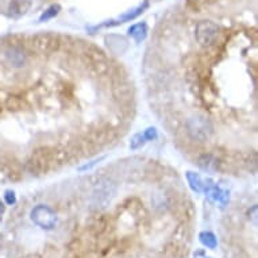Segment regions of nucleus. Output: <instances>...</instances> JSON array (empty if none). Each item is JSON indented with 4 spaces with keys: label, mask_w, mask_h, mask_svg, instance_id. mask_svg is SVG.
<instances>
[{
    "label": "nucleus",
    "mask_w": 258,
    "mask_h": 258,
    "mask_svg": "<svg viewBox=\"0 0 258 258\" xmlns=\"http://www.w3.org/2000/svg\"><path fill=\"white\" fill-rule=\"evenodd\" d=\"M58 165L55 149L50 146H41L31 153L29 160L26 162V170L33 176H42L55 169Z\"/></svg>",
    "instance_id": "obj_1"
},
{
    "label": "nucleus",
    "mask_w": 258,
    "mask_h": 258,
    "mask_svg": "<svg viewBox=\"0 0 258 258\" xmlns=\"http://www.w3.org/2000/svg\"><path fill=\"white\" fill-rule=\"evenodd\" d=\"M184 132H185L188 140L194 141L196 144H204L211 138L214 133V127L211 122L206 119L204 116H194V118L186 119L182 123Z\"/></svg>",
    "instance_id": "obj_2"
},
{
    "label": "nucleus",
    "mask_w": 258,
    "mask_h": 258,
    "mask_svg": "<svg viewBox=\"0 0 258 258\" xmlns=\"http://www.w3.org/2000/svg\"><path fill=\"white\" fill-rule=\"evenodd\" d=\"M116 194V182L110 177H104L96 182L92 192V203L96 207H106Z\"/></svg>",
    "instance_id": "obj_3"
},
{
    "label": "nucleus",
    "mask_w": 258,
    "mask_h": 258,
    "mask_svg": "<svg viewBox=\"0 0 258 258\" xmlns=\"http://www.w3.org/2000/svg\"><path fill=\"white\" fill-rule=\"evenodd\" d=\"M62 45L61 37L54 33H39L31 38V46L41 54H53Z\"/></svg>",
    "instance_id": "obj_4"
},
{
    "label": "nucleus",
    "mask_w": 258,
    "mask_h": 258,
    "mask_svg": "<svg viewBox=\"0 0 258 258\" xmlns=\"http://www.w3.org/2000/svg\"><path fill=\"white\" fill-rule=\"evenodd\" d=\"M219 26L212 21H200L195 27V38L204 47L212 46L219 37Z\"/></svg>",
    "instance_id": "obj_5"
},
{
    "label": "nucleus",
    "mask_w": 258,
    "mask_h": 258,
    "mask_svg": "<svg viewBox=\"0 0 258 258\" xmlns=\"http://www.w3.org/2000/svg\"><path fill=\"white\" fill-rule=\"evenodd\" d=\"M30 218L38 227L43 230H53L58 222L57 214L49 206H45V204L35 206L30 212Z\"/></svg>",
    "instance_id": "obj_6"
},
{
    "label": "nucleus",
    "mask_w": 258,
    "mask_h": 258,
    "mask_svg": "<svg viewBox=\"0 0 258 258\" xmlns=\"http://www.w3.org/2000/svg\"><path fill=\"white\" fill-rule=\"evenodd\" d=\"M196 164L200 169L207 173H216L222 166V161L212 153H200L196 158Z\"/></svg>",
    "instance_id": "obj_7"
},
{
    "label": "nucleus",
    "mask_w": 258,
    "mask_h": 258,
    "mask_svg": "<svg viewBox=\"0 0 258 258\" xmlns=\"http://www.w3.org/2000/svg\"><path fill=\"white\" fill-rule=\"evenodd\" d=\"M203 192L207 194V196L210 199L216 202V203H220L222 206H226L227 202H229V192H227V190H223L218 185H215L211 180L204 181Z\"/></svg>",
    "instance_id": "obj_8"
},
{
    "label": "nucleus",
    "mask_w": 258,
    "mask_h": 258,
    "mask_svg": "<svg viewBox=\"0 0 258 258\" xmlns=\"http://www.w3.org/2000/svg\"><path fill=\"white\" fill-rule=\"evenodd\" d=\"M31 7V0H11L9 5V15L14 19L23 17Z\"/></svg>",
    "instance_id": "obj_9"
},
{
    "label": "nucleus",
    "mask_w": 258,
    "mask_h": 258,
    "mask_svg": "<svg viewBox=\"0 0 258 258\" xmlns=\"http://www.w3.org/2000/svg\"><path fill=\"white\" fill-rule=\"evenodd\" d=\"M148 7V3H144V5L138 6L136 9L133 10H128L127 13H124L123 15L116 19V21H111V22H107L104 25H102L100 27H104V26H116V25H120V23H126L128 21H133V19H136L137 17H140L141 14L144 13V10Z\"/></svg>",
    "instance_id": "obj_10"
},
{
    "label": "nucleus",
    "mask_w": 258,
    "mask_h": 258,
    "mask_svg": "<svg viewBox=\"0 0 258 258\" xmlns=\"http://www.w3.org/2000/svg\"><path fill=\"white\" fill-rule=\"evenodd\" d=\"M106 43L114 54H123L127 49V39L120 35H110L106 37Z\"/></svg>",
    "instance_id": "obj_11"
},
{
    "label": "nucleus",
    "mask_w": 258,
    "mask_h": 258,
    "mask_svg": "<svg viewBox=\"0 0 258 258\" xmlns=\"http://www.w3.org/2000/svg\"><path fill=\"white\" fill-rule=\"evenodd\" d=\"M128 34L132 35V38L136 42H142L146 37H148V25L141 22V23H136L128 29Z\"/></svg>",
    "instance_id": "obj_12"
},
{
    "label": "nucleus",
    "mask_w": 258,
    "mask_h": 258,
    "mask_svg": "<svg viewBox=\"0 0 258 258\" xmlns=\"http://www.w3.org/2000/svg\"><path fill=\"white\" fill-rule=\"evenodd\" d=\"M6 57L9 59V62L11 65H14V67H22L26 61L25 51L22 50L21 47H13V49H10L7 51Z\"/></svg>",
    "instance_id": "obj_13"
},
{
    "label": "nucleus",
    "mask_w": 258,
    "mask_h": 258,
    "mask_svg": "<svg viewBox=\"0 0 258 258\" xmlns=\"http://www.w3.org/2000/svg\"><path fill=\"white\" fill-rule=\"evenodd\" d=\"M186 180L189 182L190 189L196 192V194H202L204 189V180L200 177V174L195 172H188L186 173Z\"/></svg>",
    "instance_id": "obj_14"
},
{
    "label": "nucleus",
    "mask_w": 258,
    "mask_h": 258,
    "mask_svg": "<svg viewBox=\"0 0 258 258\" xmlns=\"http://www.w3.org/2000/svg\"><path fill=\"white\" fill-rule=\"evenodd\" d=\"M199 241L203 246H206L207 249L215 250L216 246H218V241H216V237L211 231H203V233L199 234Z\"/></svg>",
    "instance_id": "obj_15"
},
{
    "label": "nucleus",
    "mask_w": 258,
    "mask_h": 258,
    "mask_svg": "<svg viewBox=\"0 0 258 258\" xmlns=\"http://www.w3.org/2000/svg\"><path fill=\"white\" fill-rule=\"evenodd\" d=\"M59 11H61V6H59L58 3L49 6V7H47V9L45 10L42 14H41V17H39V22L50 21V19H53V18H55L57 15H58Z\"/></svg>",
    "instance_id": "obj_16"
},
{
    "label": "nucleus",
    "mask_w": 258,
    "mask_h": 258,
    "mask_svg": "<svg viewBox=\"0 0 258 258\" xmlns=\"http://www.w3.org/2000/svg\"><path fill=\"white\" fill-rule=\"evenodd\" d=\"M6 106L7 108L11 111H19V110H23V107H25V100L19 96H10L7 99V102H6Z\"/></svg>",
    "instance_id": "obj_17"
},
{
    "label": "nucleus",
    "mask_w": 258,
    "mask_h": 258,
    "mask_svg": "<svg viewBox=\"0 0 258 258\" xmlns=\"http://www.w3.org/2000/svg\"><path fill=\"white\" fill-rule=\"evenodd\" d=\"M145 142H148V141L145 138L144 133H137V134L133 136L132 141H130V149H132V150H137V149L142 148L145 145Z\"/></svg>",
    "instance_id": "obj_18"
},
{
    "label": "nucleus",
    "mask_w": 258,
    "mask_h": 258,
    "mask_svg": "<svg viewBox=\"0 0 258 258\" xmlns=\"http://www.w3.org/2000/svg\"><path fill=\"white\" fill-rule=\"evenodd\" d=\"M5 200H6V203L9 204V206H13V204L17 203V196H15V192H14V190H6Z\"/></svg>",
    "instance_id": "obj_19"
},
{
    "label": "nucleus",
    "mask_w": 258,
    "mask_h": 258,
    "mask_svg": "<svg viewBox=\"0 0 258 258\" xmlns=\"http://www.w3.org/2000/svg\"><path fill=\"white\" fill-rule=\"evenodd\" d=\"M144 136L146 138V141H153L157 138V130L154 127H149L144 132Z\"/></svg>",
    "instance_id": "obj_20"
},
{
    "label": "nucleus",
    "mask_w": 258,
    "mask_h": 258,
    "mask_svg": "<svg viewBox=\"0 0 258 258\" xmlns=\"http://www.w3.org/2000/svg\"><path fill=\"white\" fill-rule=\"evenodd\" d=\"M5 203L2 202V199H0V220H2V216H3V214H5Z\"/></svg>",
    "instance_id": "obj_21"
},
{
    "label": "nucleus",
    "mask_w": 258,
    "mask_h": 258,
    "mask_svg": "<svg viewBox=\"0 0 258 258\" xmlns=\"http://www.w3.org/2000/svg\"><path fill=\"white\" fill-rule=\"evenodd\" d=\"M0 111H2V102H0Z\"/></svg>",
    "instance_id": "obj_22"
}]
</instances>
